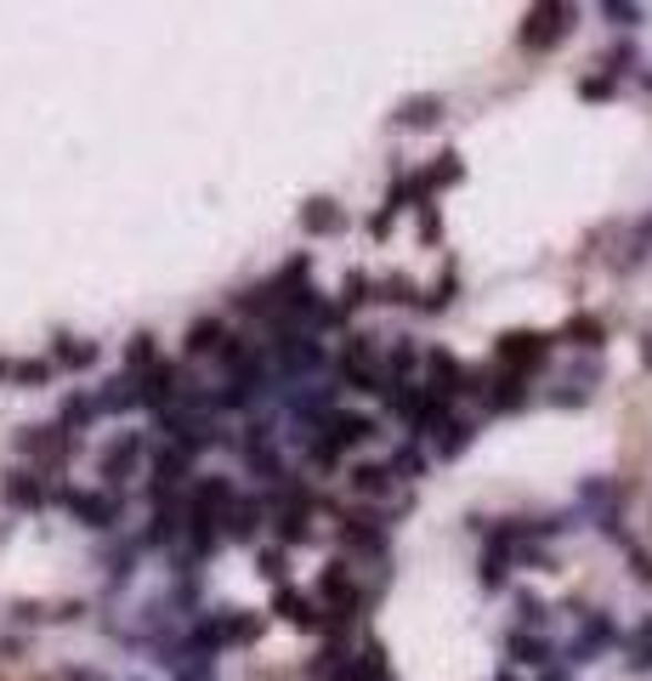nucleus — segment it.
I'll return each instance as SVG.
<instances>
[{"mask_svg": "<svg viewBox=\"0 0 652 681\" xmlns=\"http://www.w3.org/2000/svg\"><path fill=\"white\" fill-rule=\"evenodd\" d=\"M63 681H109V675H103V670H91V664H69V670H63Z\"/></svg>", "mask_w": 652, "mask_h": 681, "instance_id": "obj_24", "label": "nucleus"}, {"mask_svg": "<svg viewBox=\"0 0 652 681\" xmlns=\"http://www.w3.org/2000/svg\"><path fill=\"white\" fill-rule=\"evenodd\" d=\"M278 613L289 619V624H318V602L313 597H300V591H278Z\"/></svg>", "mask_w": 652, "mask_h": 681, "instance_id": "obj_14", "label": "nucleus"}, {"mask_svg": "<svg viewBox=\"0 0 652 681\" xmlns=\"http://www.w3.org/2000/svg\"><path fill=\"white\" fill-rule=\"evenodd\" d=\"M364 437H375V420L369 415H324V437H318V444L329 455H340V449L364 444Z\"/></svg>", "mask_w": 652, "mask_h": 681, "instance_id": "obj_6", "label": "nucleus"}, {"mask_svg": "<svg viewBox=\"0 0 652 681\" xmlns=\"http://www.w3.org/2000/svg\"><path fill=\"white\" fill-rule=\"evenodd\" d=\"M391 482H397L391 466H358V471H353V489H358V495H391Z\"/></svg>", "mask_w": 652, "mask_h": 681, "instance_id": "obj_15", "label": "nucleus"}, {"mask_svg": "<svg viewBox=\"0 0 652 681\" xmlns=\"http://www.w3.org/2000/svg\"><path fill=\"white\" fill-rule=\"evenodd\" d=\"M646 245H652V216H646V222H641V233H635V251H646Z\"/></svg>", "mask_w": 652, "mask_h": 681, "instance_id": "obj_27", "label": "nucleus"}, {"mask_svg": "<svg viewBox=\"0 0 652 681\" xmlns=\"http://www.w3.org/2000/svg\"><path fill=\"white\" fill-rule=\"evenodd\" d=\"M506 648H511V659H517V664H544V653H550L539 637H511Z\"/></svg>", "mask_w": 652, "mask_h": 681, "instance_id": "obj_20", "label": "nucleus"}, {"mask_svg": "<svg viewBox=\"0 0 652 681\" xmlns=\"http://www.w3.org/2000/svg\"><path fill=\"white\" fill-rule=\"evenodd\" d=\"M340 205L335 200H307V205H300V227H307V233H340Z\"/></svg>", "mask_w": 652, "mask_h": 681, "instance_id": "obj_11", "label": "nucleus"}, {"mask_svg": "<svg viewBox=\"0 0 652 681\" xmlns=\"http://www.w3.org/2000/svg\"><path fill=\"white\" fill-rule=\"evenodd\" d=\"M608 91H613L608 80H584V96H590V103H601V96H608Z\"/></svg>", "mask_w": 652, "mask_h": 681, "instance_id": "obj_25", "label": "nucleus"}, {"mask_svg": "<svg viewBox=\"0 0 652 681\" xmlns=\"http://www.w3.org/2000/svg\"><path fill=\"white\" fill-rule=\"evenodd\" d=\"M601 12H608L619 29H635L641 23V0H601Z\"/></svg>", "mask_w": 652, "mask_h": 681, "instance_id": "obj_21", "label": "nucleus"}, {"mask_svg": "<svg viewBox=\"0 0 652 681\" xmlns=\"http://www.w3.org/2000/svg\"><path fill=\"white\" fill-rule=\"evenodd\" d=\"M262 517H267V511H262L256 500H238V495H233V506L222 511V522H227V533H233V540H256Z\"/></svg>", "mask_w": 652, "mask_h": 681, "instance_id": "obj_10", "label": "nucleus"}, {"mask_svg": "<svg viewBox=\"0 0 652 681\" xmlns=\"http://www.w3.org/2000/svg\"><path fill=\"white\" fill-rule=\"evenodd\" d=\"M318 591H324L340 613H346V608H358V591H353V579H346L340 568H324V586H318ZM346 619H353V613H346Z\"/></svg>", "mask_w": 652, "mask_h": 681, "instance_id": "obj_13", "label": "nucleus"}, {"mask_svg": "<svg viewBox=\"0 0 652 681\" xmlns=\"http://www.w3.org/2000/svg\"><path fill=\"white\" fill-rule=\"evenodd\" d=\"M52 500H63L69 506V517L74 522H85V528H96V533H109V528H120V517H125V500L114 495V489H58Z\"/></svg>", "mask_w": 652, "mask_h": 681, "instance_id": "obj_1", "label": "nucleus"}, {"mask_svg": "<svg viewBox=\"0 0 652 681\" xmlns=\"http://www.w3.org/2000/svg\"><path fill=\"white\" fill-rule=\"evenodd\" d=\"M442 120V96L437 91H420V96H404V103L391 109V125H404V131H426Z\"/></svg>", "mask_w": 652, "mask_h": 681, "instance_id": "obj_7", "label": "nucleus"}, {"mask_svg": "<svg viewBox=\"0 0 652 681\" xmlns=\"http://www.w3.org/2000/svg\"><path fill=\"white\" fill-rule=\"evenodd\" d=\"M437 431H442V437H437V455H442V460H455V455L471 444V420H448V415H442Z\"/></svg>", "mask_w": 652, "mask_h": 681, "instance_id": "obj_12", "label": "nucleus"}, {"mask_svg": "<svg viewBox=\"0 0 652 681\" xmlns=\"http://www.w3.org/2000/svg\"><path fill=\"white\" fill-rule=\"evenodd\" d=\"M222 340H227V335H222V324H216V318H198V324L187 329V353H216Z\"/></svg>", "mask_w": 652, "mask_h": 681, "instance_id": "obj_16", "label": "nucleus"}, {"mask_svg": "<svg viewBox=\"0 0 652 681\" xmlns=\"http://www.w3.org/2000/svg\"><path fill=\"white\" fill-rule=\"evenodd\" d=\"M0 495H7L12 511H40L58 489H52V471H40V466H12L7 482H0Z\"/></svg>", "mask_w": 652, "mask_h": 681, "instance_id": "obj_3", "label": "nucleus"}, {"mask_svg": "<svg viewBox=\"0 0 652 681\" xmlns=\"http://www.w3.org/2000/svg\"><path fill=\"white\" fill-rule=\"evenodd\" d=\"M522 619H528V624H539V619H544V602H533V597H522Z\"/></svg>", "mask_w": 652, "mask_h": 681, "instance_id": "obj_26", "label": "nucleus"}, {"mask_svg": "<svg viewBox=\"0 0 652 681\" xmlns=\"http://www.w3.org/2000/svg\"><path fill=\"white\" fill-rule=\"evenodd\" d=\"M568 23H573V7H568V0H539V7L522 18V45H528V52H550V45L562 40Z\"/></svg>", "mask_w": 652, "mask_h": 681, "instance_id": "obj_2", "label": "nucleus"}, {"mask_svg": "<svg viewBox=\"0 0 652 681\" xmlns=\"http://www.w3.org/2000/svg\"><path fill=\"white\" fill-rule=\"evenodd\" d=\"M499 681H517V675H499Z\"/></svg>", "mask_w": 652, "mask_h": 681, "instance_id": "obj_28", "label": "nucleus"}, {"mask_svg": "<svg viewBox=\"0 0 652 681\" xmlns=\"http://www.w3.org/2000/svg\"><path fill=\"white\" fill-rule=\"evenodd\" d=\"M568 340H579V347H601V324L595 318H573L568 324Z\"/></svg>", "mask_w": 652, "mask_h": 681, "instance_id": "obj_22", "label": "nucleus"}, {"mask_svg": "<svg viewBox=\"0 0 652 681\" xmlns=\"http://www.w3.org/2000/svg\"><path fill=\"white\" fill-rule=\"evenodd\" d=\"M58 364L85 369V364H96V347H91V340H58Z\"/></svg>", "mask_w": 652, "mask_h": 681, "instance_id": "obj_19", "label": "nucleus"}, {"mask_svg": "<svg viewBox=\"0 0 652 681\" xmlns=\"http://www.w3.org/2000/svg\"><path fill=\"white\" fill-rule=\"evenodd\" d=\"M187 466H193V455H182V449H171V444L154 455V500H171V489L187 477Z\"/></svg>", "mask_w": 652, "mask_h": 681, "instance_id": "obj_8", "label": "nucleus"}, {"mask_svg": "<svg viewBox=\"0 0 652 681\" xmlns=\"http://www.w3.org/2000/svg\"><path fill=\"white\" fill-rule=\"evenodd\" d=\"M278 347H284V369H289V375H313V369L324 364V347H318L313 335H284Z\"/></svg>", "mask_w": 652, "mask_h": 681, "instance_id": "obj_9", "label": "nucleus"}, {"mask_svg": "<svg viewBox=\"0 0 652 681\" xmlns=\"http://www.w3.org/2000/svg\"><path fill=\"white\" fill-rule=\"evenodd\" d=\"M488 404H493V409H517V404H522V375H517V369L499 375V386L488 393Z\"/></svg>", "mask_w": 652, "mask_h": 681, "instance_id": "obj_17", "label": "nucleus"}, {"mask_svg": "<svg viewBox=\"0 0 652 681\" xmlns=\"http://www.w3.org/2000/svg\"><path fill=\"white\" fill-rule=\"evenodd\" d=\"M136 460H142V437H136V431L114 437V444L103 449V460H96V477H103V489H114L120 477H131V471H136Z\"/></svg>", "mask_w": 652, "mask_h": 681, "instance_id": "obj_5", "label": "nucleus"}, {"mask_svg": "<svg viewBox=\"0 0 652 681\" xmlns=\"http://www.w3.org/2000/svg\"><path fill=\"white\" fill-rule=\"evenodd\" d=\"M544 353H550V340L539 335V329H511V335H499V364L506 369H533V364H544Z\"/></svg>", "mask_w": 652, "mask_h": 681, "instance_id": "obj_4", "label": "nucleus"}, {"mask_svg": "<svg viewBox=\"0 0 652 681\" xmlns=\"http://www.w3.org/2000/svg\"><path fill=\"white\" fill-rule=\"evenodd\" d=\"M340 302H346V307H353V302H364V273H353V278L340 284Z\"/></svg>", "mask_w": 652, "mask_h": 681, "instance_id": "obj_23", "label": "nucleus"}, {"mask_svg": "<svg viewBox=\"0 0 652 681\" xmlns=\"http://www.w3.org/2000/svg\"><path fill=\"white\" fill-rule=\"evenodd\" d=\"M630 664L635 670H652V613L635 624V637H630Z\"/></svg>", "mask_w": 652, "mask_h": 681, "instance_id": "obj_18", "label": "nucleus"}]
</instances>
